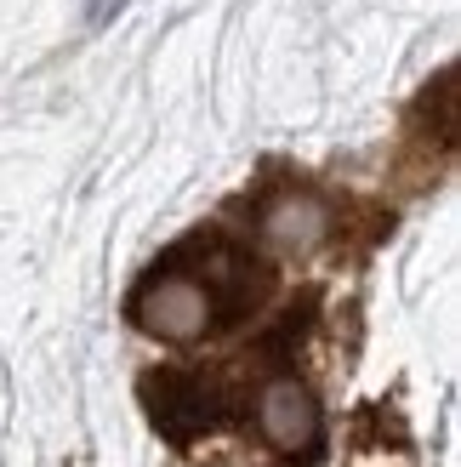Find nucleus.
I'll return each instance as SVG.
<instances>
[{"label":"nucleus","instance_id":"3","mask_svg":"<svg viewBox=\"0 0 461 467\" xmlns=\"http://www.w3.org/2000/svg\"><path fill=\"white\" fill-rule=\"evenodd\" d=\"M126 0H86V23H108V12H120Z\"/></svg>","mask_w":461,"mask_h":467},{"label":"nucleus","instance_id":"1","mask_svg":"<svg viewBox=\"0 0 461 467\" xmlns=\"http://www.w3.org/2000/svg\"><path fill=\"white\" fill-rule=\"evenodd\" d=\"M251 302H257V274L251 256L234 245H182L166 263L143 274V285L131 291V319L137 331L159 342H200L217 337L222 325H234Z\"/></svg>","mask_w":461,"mask_h":467},{"label":"nucleus","instance_id":"2","mask_svg":"<svg viewBox=\"0 0 461 467\" xmlns=\"http://www.w3.org/2000/svg\"><path fill=\"white\" fill-rule=\"evenodd\" d=\"M257 428H262L268 445L280 456H291V462H313L319 445H325V422H319L313 393L302 382H291V377L268 382L257 393Z\"/></svg>","mask_w":461,"mask_h":467}]
</instances>
